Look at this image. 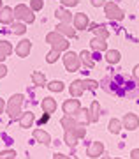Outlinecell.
<instances>
[{
    "mask_svg": "<svg viewBox=\"0 0 139 159\" xmlns=\"http://www.w3.org/2000/svg\"><path fill=\"white\" fill-rule=\"evenodd\" d=\"M62 4H63L65 7H74V6L79 4V0H62Z\"/></svg>",
    "mask_w": 139,
    "mask_h": 159,
    "instance_id": "36",
    "label": "cell"
},
{
    "mask_svg": "<svg viewBox=\"0 0 139 159\" xmlns=\"http://www.w3.org/2000/svg\"><path fill=\"white\" fill-rule=\"evenodd\" d=\"M2 7H4V6H2V0H0V11H2Z\"/></svg>",
    "mask_w": 139,
    "mask_h": 159,
    "instance_id": "45",
    "label": "cell"
},
{
    "mask_svg": "<svg viewBox=\"0 0 139 159\" xmlns=\"http://www.w3.org/2000/svg\"><path fill=\"white\" fill-rule=\"evenodd\" d=\"M55 16L60 20V21H65V23H71V20H72V14H71V11L69 9H65V7H60V9H56Z\"/></svg>",
    "mask_w": 139,
    "mask_h": 159,
    "instance_id": "19",
    "label": "cell"
},
{
    "mask_svg": "<svg viewBox=\"0 0 139 159\" xmlns=\"http://www.w3.org/2000/svg\"><path fill=\"white\" fill-rule=\"evenodd\" d=\"M46 43H50L51 48L56 51H65L67 48H69V43H67L65 39H63V35L60 34V32H50V34L46 35Z\"/></svg>",
    "mask_w": 139,
    "mask_h": 159,
    "instance_id": "2",
    "label": "cell"
},
{
    "mask_svg": "<svg viewBox=\"0 0 139 159\" xmlns=\"http://www.w3.org/2000/svg\"><path fill=\"white\" fill-rule=\"evenodd\" d=\"M14 18L21 20V21H25V23H33V20H35L33 11L30 7H27L25 4H18V6L14 7Z\"/></svg>",
    "mask_w": 139,
    "mask_h": 159,
    "instance_id": "3",
    "label": "cell"
},
{
    "mask_svg": "<svg viewBox=\"0 0 139 159\" xmlns=\"http://www.w3.org/2000/svg\"><path fill=\"white\" fill-rule=\"evenodd\" d=\"M78 140H79V138L76 136V133H74V129H72V131H65V136H63V142H65V145H67V147L74 148L76 145H78Z\"/></svg>",
    "mask_w": 139,
    "mask_h": 159,
    "instance_id": "18",
    "label": "cell"
},
{
    "mask_svg": "<svg viewBox=\"0 0 139 159\" xmlns=\"http://www.w3.org/2000/svg\"><path fill=\"white\" fill-rule=\"evenodd\" d=\"M92 30H93L95 35L100 37V39H107V37H109V30H107L104 25H92Z\"/></svg>",
    "mask_w": 139,
    "mask_h": 159,
    "instance_id": "21",
    "label": "cell"
},
{
    "mask_svg": "<svg viewBox=\"0 0 139 159\" xmlns=\"http://www.w3.org/2000/svg\"><path fill=\"white\" fill-rule=\"evenodd\" d=\"M33 138H35L39 143H42V145H50L51 143V136L42 129H35L33 131Z\"/></svg>",
    "mask_w": 139,
    "mask_h": 159,
    "instance_id": "16",
    "label": "cell"
},
{
    "mask_svg": "<svg viewBox=\"0 0 139 159\" xmlns=\"http://www.w3.org/2000/svg\"><path fill=\"white\" fill-rule=\"evenodd\" d=\"M90 25V20L85 12H78L74 14V29H79V30H85L86 27Z\"/></svg>",
    "mask_w": 139,
    "mask_h": 159,
    "instance_id": "10",
    "label": "cell"
},
{
    "mask_svg": "<svg viewBox=\"0 0 139 159\" xmlns=\"http://www.w3.org/2000/svg\"><path fill=\"white\" fill-rule=\"evenodd\" d=\"M55 29H56V32H60L62 35H67V37H74V35H76V29L71 27V23L62 21L60 25H56Z\"/></svg>",
    "mask_w": 139,
    "mask_h": 159,
    "instance_id": "13",
    "label": "cell"
},
{
    "mask_svg": "<svg viewBox=\"0 0 139 159\" xmlns=\"http://www.w3.org/2000/svg\"><path fill=\"white\" fill-rule=\"evenodd\" d=\"M92 6H93V7H100V6H106V0H92Z\"/></svg>",
    "mask_w": 139,
    "mask_h": 159,
    "instance_id": "38",
    "label": "cell"
},
{
    "mask_svg": "<svg viewBox=\"0 0 139 159\" xmlns=\"http://www.w3.org/2000/svg\"><path fill=\"white\" fill-rule=\"evenodd\" d=\"M122 124H123V127H125V129L134 131V129H137V127H139V117L136 113H127L125 117H123Z\"/></svg>",
    "mask_w": 139,
    "mask_h": 159,
    "instance_id": "7",
    "label": "cell"
},
{
    "mask_svg": "<svg viewBox=\"0 0 139 159\" xmlns=\"http://www.w3.org/2000/svg\"><path fill=\"white\" fill-rule=\"evenodd\" d=\"M32 81L35 83V85H39V87H42V85H46V78H44V74L42 73H32Z\"/></svg>",
    "mask_w": 139,
    "mask_h": 159,
    "instance_id": "26",
    "label": "cell"
},
{
    "mask_svg": "<svg viewBox=\"0 0 139 159\" xmlns=\"http://www.w3.org/2000/svg\"><path fill=\"white\" fill-rule=\"evenodd\" d=\"M79 60H81L86 67H93L95 66L93 58H92V55H90V51H81V53H79Z\"/></svg>",
    "mask_w": 139,
    "mask_h": 159,
    "instance_id": "24",
    "label": "cell"
},
{
    "mask_svg": "<svg viewBox=\"0 0 139 159\" xmlns=\"http://www.w3.org/2000/svg\"><path fill=\"white\" fill-rule=\"evenodd\" d=\"M130 156H132V159H139V148H134L130 152Z\"/></svg>",
    "mask_w": 139,
    "mask_h": 159,
    "instance_id": "40",
    "label": "cell"
},
{
    "mask_svg": "<svg viewBox=\"0 0 139 159\" xmlns=\"http://www.w3.org/2000/svg\"><path fill=\"white\" fill-rule=\"evenodd\" d=\"M6 102H4V99H0V113H2V111H4V110H6Z\"/></svg>",
    "mask_w": 139,
    "mask_h": 159,
    "instance_id": "41",
    "label": "cell"
},
{
    "mask_svg": "<svg viewBox=\"0 0 139 159\" xmlns=\"http://www.w3.org/2000/svg\"><path fill=\"white\" fill-rule=\"evenodd\" d=\"M120 58H122V55H120V51L118 50H109L106 53V60L109 64H118L120 62Z\"/></svg>",
    "mask_w": 139,
    "mask_h": 159,
    "instance_id": "25",
    "label": "cell"
},
{
    "mask_svg": "<svg viewBox=\"0 0 139 159\" xmlns=\"http://www.w3.org/2000/svg\"><path fill=\"white\" fill-rule=\"evenodd\" d=\"M42 110H44V113H55V110H56V101L53 99V97H44L42 99Z\"/></svg>",
    "mask_w": 139,
    "mask_h": 159,
    "instance_id": "15",
    "label": "cell"
},
{
    "mask_svg": "<svg viewBox=\"0 0 139 159\" xmlns=\"http://www.w3.org/2000/svg\"><path fill=\"white\" fill-rule=\"evenodd\" d=\"M0 51L6 55V57H9L12 53V46H11V43H7V41H0Z\"/></svg>",
    "mask_w": 139,
    "mask_h": 159,
    "instance_id": "27",
    "label": "cell"
},
{
    "mask_svg": "<svg viewBox=\"0 0 139 159\" xmlns=\"http://www.w3.org/2000/svg\"><path fill=\"white\" fill-rule=\"evenodd\" d=\"M102 152H104V145H102L100 142H92L88 145V148H86V156L92 157V159L102 156Z\"/></svg>",
    "mask_w": 139,
    "mask_h": 159,
    "instance_id": "8",
    "label": "cell"
},
{
    "mask_svg": "<svg viewBox=\"0 0 139 159\" xmlns=\"http://www.w3.org/2000/svg\"><path fill=\"white\" fill-rule=\"evenodd\" d=\"M62 108H63L65 115H78V113H81V102L78 99H67Z\"/></svg>",
    "mask_w": 139,
    "mask_h": 159,
    "instance_id": "6",
    "label": "cell"
},
{
    "mask_svg": "<svg viewBox=\"0 0 139 159\" xmlns=\"http://www.w3.org/2000/svg\"><path fill=\"white\" fill-rule=\"evenodd\" d=\"M63 66L69 73H74V71H78L79 66H81V60H79V55H76L74 51H67L65 55H63Z\"/></svg>",
    "mask_w": 139,
    "mask_h": 159,
    "instance_id": "4",
    "label": "cell"
},
{
    "mask_svg": "<svg viewBox=\"0 0 139 159\" xmlns=\"http://www.w3.org/2000/svg\"><path fill=\"white\" fill-rule=\"evenodd\" d=\"M23 101H25L23 94H14V96L9 99L6 110H7V115H9L12 120H20V119L23 117V113H21V104H23Z\"/></svg>",
    "mask_w": 139,
    "mask_h": 159,
    "instance_id": "1",
    "label": "cell"
},
{
    "mask_svg": "<svg viewBox=\"0 0 139 159\" xmlns=\"http://www.w3.org/2000/svg\"><path fill=\"white\" fill-rule=\"evenodd\" d=\"M60 124L65 131H72L74 127L78 125V122H76V119H74V115H63V117L60 119Z\"/></svg>",
    "mask_w": 139,
    "mask_h": 159,
    "instance_id": "14",
    "label": "cell"
},
{
    "mask_svg": "<svg viewBox=\"0 0 139 159\" xmlns=\"http://www.w3.org/2000/svg\"><path fill=\"white\" fill-rule=\"evenodd\" d=\"M48 89H50L51 92H62L65 89V85H63L62 81H51L50 85H48Z\"/></svg>",
    "mask_w": 139,
    "mask_h": 159,
    "instance_id": "29",
    "label": "cell"
},
{
    "mask_svg": "<svg viewBox=\"0 0 139 159\" xmlns=\"http://www.w3.org/2000/svg\"><path fill=\"white\" fill-rule=\"evenodd\" d=\"M53 159H78L76 156H65V154H55Z\"/></svg>",
    "mask_w": 139,
    "mask_h": 159,
    "instance_id": "37",
    "label": "cell"
},
{
    "mask_svg": "<svg viewBox=\"0 0 139 159\" xmlns=\"http://www.w3.org/2000/svg\"><path fill=\"white\" fill-rule=\"evenodd\" d=\"M48 119H50V113H44V117L41 119V122H39V124H44V122H46Z\"/></svg>",
    "mask_w": 139,
    "mask_h": 159,
    "instance_id": "43",
    "label": "cell"
},
{
    "mask_svg": "<svg viewBox=\"0 0 139 159\" xmlns=\"http://www.w3.org/2000/svg\"><path fill=\"white\" fill-rule=\"evenodd\" d=\"M14 157H16L14 150H2L0 152V159H14Z\"/></svg>",
    "mask_w": 139,
    "mask_h": 159,
    "instance_id": "34",
    "label": "cell"
},
{
    "mask_svg": "<svg viewBox=\"0 0 139 159\" xmlns=\"http://www.w3.org/2000/svg\"><path fill=\"white\" fill-rule=\"evenodd\" d=\"M74 133H76V136H78V138H85V134H86L85 124H78L76 127H74Z\"/></svg>",
    "mask_w": 139,
    "mask_h": 159,
    "instance_id": "32",
    "label": "cell"
},
{
    "mask_svg": "<svg viewBox=\"0 0 139 159\" xmlns=\"http://www.w3.org/2000/svg\"><path fill=\"white\" fill-rule=\"evenodd\" d=\"M4 60H6V55H4V53H2V51H0V64L4 62Z\"/></svg>",
    "mask_w": 139,
    "mask_h": 159,
    "instance_id": "44",
    "label": "cell"
},
{
    "mask_svg": "<svg viewBox=\"0 0 139 159\" xmlns=\"http://www.w3.org/2000/svg\"><path fill=\"white\" fill-rule=\"evenodd\" d=\"M83 85H85V90H95L99 83L93 81V80H83Z\"/></svg>",
    "mask_w": 139,
    "mask_h": 159,
    "instance_id": "31",
    "label": "cell"
},
{
    "mask_svg": "<svg viewBox=\"0 0 139 159\" xmlns=\"http://www.w3.org/2000/svg\"><path fill=\"white\" fill-rule=\"evenodd\" d=\"M92 122V117H90V110H85L83 108V124H88Z\"/></svg>",
    "mask_w": 139,
    "mask_h": 159,
    "instance_id": "35",
    "label": "cell"
},
{
    "mask_svg": "<svg viewBox=\"0 0 139 159\" xmlns=\"http://www.w3.org/2000/svg\"><path fill=\"white\" fill-rule=\"evenodd\" d=\"M33 120H35V119H33V113H32V111H27V113H23V117L20 119V125L25 127V129H27V127H32Z\"/></svg>",
    "mask_w": 139,
    "mask_h": 159,
    "instance_id": "22",
    "label": "cell"
},
{
    "mask_svg": "<svg viewBox=\"0 0 139 159\" xmlns=\"http://www.w3.org/2000/svg\"><path fill=\"white\" fill-rule=\"evenodd\" d=\"M115 159H120V157H115Z\"/></svg>",
    "mask_w": 139,
    "mask_h": 159,
    "instance_id": "47",
    "label": "cell"
},
{
    "mask_svg": "<svg viewBox=\"0 0 139 159\" xmlns=\"http://www.w3.org/2000/svg\"><path fill=\"white\" fill-rule=\"evenodd\" d=\"M12 20H14V9L12 7H2V11H0V23L9 25V23H12Z\"/></svg>",
    "mask_w": 139,
    "mask_h": 159,
    "instance_id": "12",
    "label": "cell"
},
{
    "mask_svg": "<svg viewBox=\"0 0 139 159\" xmlns=\"http://www.w3.org/2000/svg\"><path fill=\"white\" fill-rule=\"evenodd\" d=\"M69 92H71V96H72V97L83 96V92H85L83 80H74L72 83H71V87H69Z\"/></svg>",
    "mask_w": 139,
    "mask_h": 159,
    "instance_id": "11",
    "label": "cell"
},
{
    "mask_svg": "<svg viewBox=\"0 0 139 159\" xmlns=\"http://www.w3.org/2000/svg\"><path fill=\"white\" fill-rule=\"evenodd\" d=\"M90 117H92V122H97L100 117V104L97 101H93L90 106Z\"/></svg>",
    "mask_w": 139,
    "mask_h": 159,
    "instance_id": "23",
    "label": "cell"
},
{
    "mask_svg": "<svg viewBox=\"0 0 139 159\" xmlns=\"http://www.w3.org/2000/svg\"><path fill=\"white\" fill-rule=\"evenodd\" d=\"M122 127H123L122 120H118V119H111L109 124H107V131H109L111 134H118V133L122 131Z\"/></svg>",
    "mask_w": 139,
    "mask_h": 159,
    "instance_id": "20",
    "label": "cell"
},
{
    "mask_svg": "<svg viewBox=\"0 0 139 159\" xmlns=\"http://www.w3.org/2000/svg\"><path fill=\"white\" fill-rule=\"evenodd\" d=\"M7 74V67L4 66V64H0V78H4Z\"/></svg>",
    "mask_w": 139,
    "mask_h": 159,
    "instance_id": "39",
    "label": "cell"
},
{
    "mask_svg": "<svg viewBox=\"0 0 139 159\" xmlns=\"http://www.w3.org/2000/svg\"><path fill=\"white\" fill-rule=\"evenodd\" d=\"M58 57H60V51L51 50L50 53H48V57H46V62H48V64H55L56 60H58Z\"/></svg>",
    "mask_w": 139,
    "mask_h": 159,
    "instance_id": "30",
    "label": "cell"
},
{
    "mask_svg": "<svg viewBox=\"0 0 139 159\" xmlns=\"http://www.w3.org/2000/svg\"><path fill=\"white\" fill-rule=\"evenodd\" d=\"M104 11H106V16L109 18V20H113V21H120V20L125 18V12H123L115 2H106Z\"/></svg>",
    "mask_w": 139,
    "mask_h": 159,
    "instance_id": "5",
    "label": "cell"
},
{
    "mask_svg": "<svg viewBox=\"0 0 139 159\" xmlns=\"http://www.w3.org/2000/svg\"><path fill=\"white\" fill-rule=\"evenodd\" d=\"M90 46H92L95 51H106V50H107L106 39H100V37H97V35H95L92 41H90Z\"/></svg>",
    "mask_w": 139,
    "mask_h": 159,
    "instance_id": "17",
    "label": "cell"
},
{
    "mask_svg": "<svg viewBox=\"0 0 139 159\" xmlns=\"http://www.w3.org/2000/svg\"><path fill=\"white\" fill-rule=\"evenodd\" d=\"M100 159H111V157H100Z\"/></svg>",
    "mask_w": 139,
    "mask_h": 159,
    "instance_id": "46",
    "label": "cell"
},
{
    "mask_svg": "<svg viewBox=\"0 0 139 159\" xmlns=\"http://www.w3.org/2000/svg\"><path fill=\"white\" fill-rule=\"evenodd\" d=\"M30 50H32V43H30L28 39L20 41V43H18V46H16V53H18V57H21V58L28 57V55H30Z\"/></svg>",
    "mask_w": 139,
    "mask_h": 159,
    "instance_id": "9",
    "label": "cell"
},
{
    "mask_svg": "<svg viewBox=\"0 0 139 159\" xmlns=\"http://www.w3.org/2000/svg\"><path fill=\"white\" fill-rule=\"evenodd\" d=\"M42 6H44L42 0H32V2H30V9H32V11H41Z\"/></svg>",
    "mask_w": 139,
    "mask_h": 159,
    "instance_id": "33",
    "label": "cell"
},
{
    "mask_svg": "<svg viewBox=\"0 0 139 159\" xmlns=\"http://www.w3.org/2000/svg\"><path fill=\"white\" fill-rule=\"evenodd\" d=\"M134 76H136V78L139 80V64L136 66V67H134Z\"/></svg>",
    "mask_w": 139,
    "mask_h": 159,
    "instance_id": "42",
    "label": "cell"
},
{
    "mask_svg": "<svg viewBox=\"0 0 139 159\" xmlns=\"http://www.w3.org/2000/svg\"><path fill=\"white\" fill-rule=\"evenodd\" d=\"M12 32L18 34V35L25 34V32H27V25H25V23H12Z\"/></svg>",
    "mask_w": 139,
    "mask_h": 159,
    "instance_id": "28",
    "label": "cell"
}]
</instances>
